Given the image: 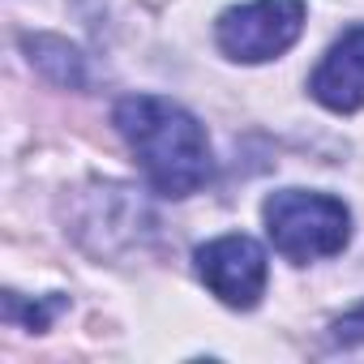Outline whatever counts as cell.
<instances>
[{"mask_svg":"<svg viewBox=\"0 0 364 364\" xmlns=\"http://www.w3.org/2000/svg\"><path fill=\"white\" fill-rule=\"evenodd\" d=\"M116 129L137 154L146 180L163 198H189L198 193L210 171V141L206 129L171 99L159 95H129L116 103Z\"/></svg>","mask_w":364,"mask_h":364,"instance_id":"obj_1","label":"cell"},{"mask_svg":"<svg viewBox=\"0 0 364 364\" xmlns=\"http://www.w3.org/2000/svg\"><path fill=\"white\" fill-rule=\"evenodd\" d=\"M262 219H266L270 245L296 266L317 262V257H334L351 240V210L330 193L283 189V193L266 198Z\"/></svg>","mask_w":364,"mask_h":364,"instance_id":"obj_2","label":"cell"},{"mask_svg":"<svg viewBox=\"0 0 364 364\" xmlns=\"http://www.w3.org/2000/svg\"><path fill=\"white\" fill-rule=\"evenodd\" d=\"M304 31V0H249L215 22V43L228 60L262 65L283 56Z\"/></svg>","mask_w":364,"mask_h":364,"instance_id":"obj_3","label":"cell"},{"mask_svg":"<svg viewBox=\"0 0 364 364\" xmlns=\"http://www.w3.org/2000/svg\"><path fill=\"white\" fill-rule=\"evenodd\" d=\"M198 279L228 309H253L266 291V253L249 236H219L198 249Z\"/></svg>","mask_w":364,"mask_h":364,"instance_id":"obj_4","label":"cell"},{"mask_svg":"<svg viewBox=\"0 0 364 364\" xmlns=\"http://www.w3.org/2000/svg\"><path fill=\"white\" fill-rule=\"evenodd\" d=\"M309 90L330 112H360L364 107V26H351L330 43V52L313 69Z\"/></svg>","mask_w":364,"mask_h":364,"instance_id":"obj_5","label":"cell"},{"mask_svg":"<svg viewBox=\"0 0 364 364\" xmlns=\"http://www.w3.org/2000/svg\"><path fill=\"white\" fill-rule=\"evenodd\" d=\"M22 48H26L31 65H35L43 77H52L56 86H69V90L86 86V56H82L73 43H65V39H56V35H26Z\"/></svg>","mask_w":364,"mask_h":364,"instance_id":"obj_6","label":"cell"},{"mask_svg":"<svg viewBox=\"0 0 364 364\" xmlns=\"http://www.w3.org/2000/svg\"><path fill=\"white\" fill-rule=\"evenodd\" d=\"M317 355H326V360H364V309L334 321Z\"/></svg>","mask_w":364,"mask_h":364,"instance_id":"obj_7","label":"cell"}]
</instances>
